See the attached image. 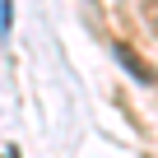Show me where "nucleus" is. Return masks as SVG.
Segmentation results:
<instances>
[{
    "mask_svg": "<svg viewBox=\"0 0 158 158\" xmlns=\"http://www.w3.org/2000/svg\"><path fill=\"white\" fill-rule=\"evenodd\" d=\"M116 60H121V65H126V70H130V74L139 79V84H153V70H149V60H144V56H139L135 47L116 42Z\"/></svg>",
    "mask_w": 158,
    "mask_h": 158,
    "instance_id": "1",
    "label": "nucleus"
}]
</instances>
